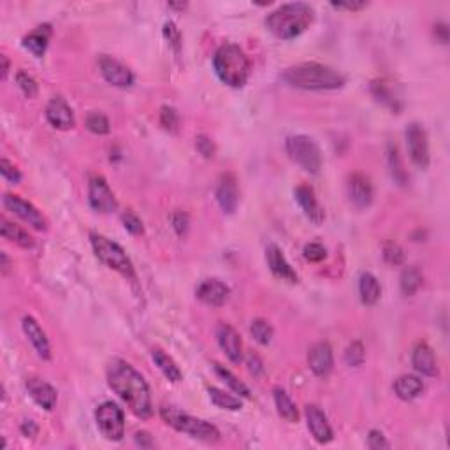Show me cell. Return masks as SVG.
Masks as SVG:
<instances>
[{"instance_id": "6da1fadb", "label": "cell", "mask_w": 450, "mask_h": 450, "mask_svg": "<svg viewBox=\"0 0 450 450\" xmlns=\"http://www.w3.org/2000/svg\"><path fill=\"white\" fill-rule=\"evenodd\" d=\"M108 385L130 408L136 417L146 420L153 415L150 385L145 376L123 359H113L106 369Z\"/></svg>"}, {"instance_id": "7a4b0ae2", "label": "cell", "mask_w": 450, "mask_h": 450, "mask_svg": "<svg viewBox=\"0 0 450 450\" xmlns=\"http://www.w3.org/2000/svg\"><path fill=\"white\" fill-rule=\"evenodd\" d=\"M289 86L301 90H338L347 83L345 76L333 67L317 62H305L289 67L282 74Z\"/></svg>"}, {"instance_id": "3957f363", "label": "cell", "mask_w": 450, "mask_h": 450, "mask_svg": "<svg viewBox=\"0 0 450 450\" xmlns=\"http://www.w3.org/2000/svg\"><path fill=\"white\" fill-rule=\"evenodd\" d=\"M315 11L306 2H290V4L280 6L269 12L266 18L267 30L278 39H296L303 32L314 23Z\"/></svg>"}, {"instance_id": "277c9868", "label": "cell", "mask_w": 450, "mask_h": 450, "mask_svg": "<svg viewBox=\"0 0 450 450\" xmlns=\"http://www.w3.org/2000/svg\"><path fill=\"white\" fill-rule=\"evenodd\" d=\"M213 69L223 85L231 88H243L250 78V60L247 53L236 44H223L213 57Z\"/></svg>"}, {"instance_id": "5b68a950", "label": "cell", "mask_w": 450, "mask_h": 450, "mask_svg": "<svg viewBox=\"0 0 450 450\" xmlns=\"http://www.w3.org/2000/svg\"><path fill=\"white\" fill-rule=\"evenodd\" d=\"M161 417L172 429L185 433V435L192 436L196 440H201V442L215 443L220 440V431L213 424L185 413L176 407H162Z\"/></svg>"}, {"instance_id": "8992f818", "label": "cell", "mask_w": 450, "mask_h": 450, "mask_svg": "<svg viewBox=\"0 0 450 450\" xmlns=\"http://www.w3.org/2000/svg\"><path fill=\"white\" fill-rule=\"evenodd\" d=\"M90 243L92 248H94L95 257H97L102 264H106L110 269L123 274L127 278H136L132 260H130L129 255L125 254V250H123L120 245L111 241L106 236L97 234V232H90Z\"/></svg>"}, {"instance_id": "52a82bcc", "label": "cell", "mask_w": 450, "mask_h": 450, "mask_svg": "<svg viewBox=\"0 0 450 450\" xmlns=\"http://www.w3.org/2000/svg\"><path fill=\"white\" fill-rule=\"evenodd\" d=\"M285 150L290 161L296 162L303 171L309 174H317L320 171L322 153L314 137L305 136V134L289 136L285 141Z\"/></svg>"}, {"instance_id": "ba28073f", "label": "cell", "mask_w": 450, "mask_h": 450, "mask_svg": "<svg viewBox=\"0 0 450 450\" xmlns=\"http://www.w3.org/2000/svg\"><path fill=\"white\" fill-rule=\"evenodd\" d=\"M95 422L101 435L110 442H122L125 436V415L113 401L99 405L95 410Z\"/></svg>"}, {"instance_id": "9c48e42d", "label": "cell", "mask_w": 450, "mask_h": 450, "mask_svg": "<svg viewBox=\"0 0 450 450\" xmlns=\"http://www.w3.org/2000/svg\"><path fill=\"white\" fill-rule=\"evenodd\" d=\"M2 203H4V207L9 213H12L14 216L23 220L32 229H36V231L41 232L48 231V220L44 218L43 213H41L34 204L28 203V201L21 199L20 196H14V194H6Z\"/></svg>"}, {"instance_id": "30bf717a", "label": "cell", "mask_w": 450, "mask_h": 450, "mask_svg": "<svg viewBox=\"0 0 450 450\" xmlns=\"http://www.w3.org/2000/svg\"><path fill=\"white\" fill-rule=\"evenodd\" d=\"M407 146L410 158L417 167H429V143H427V134L420 123H410L407 127Z\"/></svg>"}, {"instance_id": "8fae6325", "label": "cell", "mask_w": 450, "mask_h": 450, "mask_svg": "<svg viewBox=\"0 0 450 450\" xmlns=\"http://www.w3.org/2000/svg\"><path fill=\"white\" fill-rule=\"evenodd\" d=\"M88 203H90L92 209L104 213V215L116 212L118 207V201L113 190L102 176H94L88 183Z\"/></svg>"}, {"instance_id": "7c38bea8", "label": "cell", "mask_w": 450, "mask_h": 450, "mask_svg": "<svg viewBox=\"0 0 450 450\" xmlns=\"http://www.w3.org/2000/svg\"><path fill=\"white\" fill-rule=\"evenodd\" d=\"M99 67H101L102 78L106 79L110 85L116 86V88H129L134 85L132 71L122 62H118L111 57H101Z\"/></svg>"}, {"instance_id": "4fadbf2b", "label": "cell", "mask_w": 450, "mask_h": 450, "mask_svg": "<svg viewBox=\"0 0 450 450\" xmlns=\"http://www.w3.org/2000/svg\"><path fill=\"white\" fill-rule=\"evenodd\" d=\"M216 340H218L220 349L227 356V359L234 365H239L243 359V345H241V338H239L238 331L229 324H218L216 327Z\"/></svg>"}, {"instance_id": "5bb4252c", "label": "cell", "mask_w": 450, "mask_h": 450, "mask_svg": "<svg viewBox=\"0 0 450 450\" xmlns=\"http://www.w3.org/2000/svg\"><path fill=\"white\" fill-rule=\"evenodd\" d=\"M306 422H308V429L311 433V436L315 438V442L318 443H329L333 442L334 433L333 427L329 424L327 417L322 411L320 407L317 405H308L306 407Z\"/></svg>"}, {"instance_id": "9a60e30c", "label": "cell", "mask_w": 450, "mask_h": 450, "mask_svg": "<svg viewBox=\"0 0 450 450\" xmlns=\"http://www.w3.org/2000/svg\"><path fill=\"white\" fill-rule=\"evenodd\" d=\"M308 366L309 369L314 371L315 376H320V378H325L329 373L333 371L334 366V357H333V349L327 341H318L315 343L308 352Z\"/></svg>"}, {"instance_id": "2e32d148", "label": "cell", "mask_w": 450, "mask_h": 450, "mask_svg": "<svg viewBox=\"0 0 450 450\" xmlns=\"http://www.w3.org/2000/svg\"><path fill=\"white\" fill-rule=\"evenodd\" d=\"M196 296L204 305L218 308V306H223L229 301L231 290H229V287L225 285V283L220 282V280L207 278L199 283V287H197L196 290Z\"/></svg>"}, {"instance_id": "e0dca14e", "label": "cell", "mask_w": 450, "mask_h": 450, "mask_svg": "<svg viewBox=\"0 0 450 450\" xmlns=\"http://www.w3.org/2000/svg\"><path fill=\"white\" fill-rule=\"evenodd\" d=\"M46 120L51 127H55L59 130H71L76 125L74 113L62 97H53L48 102Z\"/></svg>"}, {"instance_id": "ac0fdd59", "label": "cell", "mask_w": 450, "mask_h": 450, "mask_svg": "<svg viewBox=\"0 0 450 450\" xmlns=\"http://www.w3.org/2000/svg\"><path fill=\"white\" fill-rule=\"evenodd\" d=\"M216 203H218L220 209L227 215H232L236 212L239 203V190H238V181H236L234 174L227 172L220 178L218 185H216Z\"/></svg>"}, {"instance_id": "d6986e66", "label": "cell", "mask_w": 450, "mask_h": 450, "mask_svg": "<svg viewBox=\"0 0 450 450\" xmlns=\"http://www.w3.org/2000/svg\"><path fill=\"white\" fill-rule=\"evenodd\" d=\"M294 196H296V201L301 206V209L305 212V215L308 216L309 222H314L315 225H320L325 220V212L324 207L320 206V203L315 197L314 188L309 185H299L296 190H294Z\"/></svg>"}, {"instance_id": "ffe728a7", "label": "cell", "mask_w": 450, "mask_h": 450, "mask_svg": "<svg viewBox=\"0 0 450 450\" xmlns=\"http://www.w3.org/2000/svg\"><path fill=\"white\" fill-rule=\"evenodd\" d=\"M21 327H23L25 336L28 338L32 347L36 349L37 356L44 360H50L51 359L50 340H48L46 333H44V329L39 325V322H37L34 317H30V315H25L23 320H21Z\"/></svg>"}, {"instance_id": "44dd1931", "label": "cell", "mask_w": 450, "mask_h": 450, "mask_svg": "<svg viewBox=\"0 0 450 450\" xmlns=\"http://www.w3.org/2000/svg\"><path fill=\"white\" fill-rule=\"evenodd\" d=\"M347 194H349V199L352 201L354 206L357 207H368L373 203V196H375L369 178L360 174V172H356L349 178Z\"/></svg>"}, {"instance_id": "7402d4cb", "label": "cell", "mask_w": 450, "mask_h": 450, "mask_svg": "<svg viewBox=\"0 0 450 450\" xmlns=\"http://www.w3.org/2000/svg\"><path fill=\"white\" fill-rule=\"evenodd\" d=\"M266 260L271 273H273L276 278L289 283H298V274H296V271L292 269V266H290L289 260L285 258L283 252L280 250L276 245H269V247L266 248Z\"/></svg>"}, {"instance_id": "603a6c76", "label": "cell", "mask_w": 450, "mask_h": 450, "mask_svg": "<svg viewBox=\"0 0 450 450\" xmlns=\"http://www.w3.org/2000/svg\"><path fill=\"white\" fill-rule=\"evenodd\" d=\"M25 385H27V391L28 394H30L32 400L36 401L41 408H44L46 411H51L53 408H55L57 391L53 385L44 382V380L37 378V376H30V378H27Z\"/></svg>"}, {"instance_id": "cb8c5ba5", "label": "cell", "mask_w": 450, "mask_h": 450, "mask_svg": "<svg viewBox=\"0 0 450 450\" xmlns=\"http://www.w3.org/2000/svg\"><path fill=\"white\" fill-rule=\"evenodd\" d=\"M411 365H413L415 371H419L420 375H438V362H436L435 352L427 343H419L415 347L411 352Z\"/></svg>"}, {"instance_id": "d4e9b609", "label": "cell", "mask_w": 450, "mask_h": 450, "mask_svg": "<svg viewBox=\"0 0 450 450\" xmlns=\"http://www.w3.org/2000/svg\"><path fill=\"white\" fill-rule=\"evenodd\" d=\"M424 391L422 380L415 375H401L400 378L394 382V392L396 396L403 401H411L415 398H419Z\"/></svg>"}, {"instance_id": "484cf974", "label": "cell", "mask_w": 450, "mask_h": 450, "mask_svg": "<svg viewBox=\"0 0 450 450\" xmlns=\"http://www.w3.org/2000/svg\"><path fill=\"white\" fill-rule=\"evenodd\" d=\"M51 37V27L50 25H41L36 30L30 32L27 37H23V46L30 51L32 55L41 59L46 53L48 43Z\"/></svg>"}, {"instance_id": "4316f807", "label": "cell", "mask_w": 450, "mask_h": 450, "mask_svg": "<svg viewBox=\"0 0 450 450\" xmlns=\"http://www.w3.org/2000/svg\"><path fill=\"white\" fill-rule=\"evenodd\" d=\"M0 223H2V225H0L2 238L8 239V241H11V243L18 245V247H21V248H32L34 245H36L34 238H32L27 231H23L20 225H16V223L9 222L8 218H2L0 220Z\"/></svg>"}, {"instance_id": "83f0119b", "label": "cell", "mask_w": 450, "mask_h": 450, "mask_svg": "<svg viewBox=\"0 0 450 450\" xmlns=\"http://www.w3.org/2000/svg\"><path fill=\"white\" fill-rule=\"evenodd\" d=\"M152 359H153V362L158 366V369L162 371V375H164L169 382H174V384H176V382H181V378H183V373H181V369L178 368L176 362L172 360V357H169L164 350L153 349Z\"/></svg>"}, {"instance_id": "f1b7e54d", "label": "cell", "mask_w": 450, "mask_h": 450, "mask_svg": "<svg viewBox=\"0 0 450 450\" xmlns=\"http://www.w3.org/2000/svg\"><path fill=\"white\" fill-rule=\"evenodd\" d=\"M273 398L274 405H276V410H278V415L282 419H285L287 422L294 424L299 420V411L298 407L294 405V401L290 400V396L283 391L282 387H274L273 389Z\"/></svg>"}, {"instance_id": "f546056e", "label": "cell", "mask_w": 450, "mask_h": 450, "mask_svg": "<svg viewBox=\"0 0 450 450\" xmlns=\"http://www.w3.org/2000/svg\"><path fill=\"white\" fill-rule=\"evenodd\" d=\"M359 296H360V301L365 303L366 306H373L378 303L380 296H382V287H380L378 280H376L371 273L360 274Z\"/></svg>"}, {"instance_id": "4dcf8cb0", "label": "cell", "mask_w": 450, "mask_h": 450, "mask_svg": "<svg viewBox=\"0 0 450 450\" xmlns=\"http://www.w3.org/2000/svg\"><path fill=\"white\" fill-rule=\"evenodd\" d=\"M400 287L403 296L411 298L415 294L419 292V289L422 287V274L417 267H405L403 273L400 276Z\"/></svg>"}, {"instance_id": "1f68e13d", "label": "cell", "mask_w": 450, "mask_h": 450, "mask_svg": "<svg viewBox=\"0 0 450 450\" xmlns=\"http://www.w3.org/2000/svg\"><path fill=\"white\" fill-rule=\"evenodd\" d=\"M207 394H209V400L220 410H229V411H238L243 408V403L239 401V398H234L232 394H227L223 392L222 389L209 387L207 389Z\"/></svg>"}, {"instance_id": "d6a6232c", "label": "cell", "mask_w": 450, "mask_h": 450, "mask_svg": "<svg viewBox=\"0 0 450 450\" xmlns=\"http://www.w3.org/2000/svg\"><path fill=\"white\" fill-rule=\"evenodd\" d=\"M387 161H389V169H391L392 180H394L398 185H401V187H403V185H407L408 174H407V171H405L403 161H401L400 152H398L396 145H389Z\"/></svg>"}, {"instance_id": "836d02e7", "label": "cell", "mask_w": 450, "mask_h": 450, "mask_svg": "<svg viewBox=\"0 0 450 450\" xmlns=\"http://www.w3.org/2000/svg\"><path fill=\"white\" fill-rule=\"evenodd\" d=\"M213 366H215L216 375H218L220 378L225 382V385H227L232 392H236V394H239V396H243V398H250V389H248L247 385H245L243 382H241V380H239L238 376L231 371V369H227L225 366L218 365V362H215Z\"/></svg>"}, {"instance_id": "e575fe53", "label": "cell", "mask_w": 450, "mask_h": 450, "mask_svg": "<svg viewBox=\"0 0 450 450\" xmlns=\"http://www.w3.org/2000/svg\"><path fill=\"white\" fill-rule=\"evenodd\" d=\"M250 333L258 345H269L271 340H273L274 331L267 320H264V318H255V320H252Z\"/></svg>"}, {"instance_id": "d590c367", "label": "cell", "mask_w": 450, "mask_h": 450, "mask_svg": "<svg viewBox=\"0 0 450 450\" xmlns=\"http://www.w3.org/2000/svg\"><path fill=\"white\" fill-rule=\"evenodd\" d=\"M343 359L350 368H359V366L365 365V359H366L365 345L360 343V341H354V343H350L349 347H347V350H345Z\"/></svg>"}, {"instance_id": "8d00e7d4", "label": "cell", "mask_w": 450, "mask_h": 450, "mask_svg": "<svg viewBox=\"0 0 450 450\" xmlns=\"http://www.w3.org/2000/svg\"><path fill=\"white\" fill-rule=\"evenodd\" d=\"M86 129L90 130V132L97 134V136H106L111 130L110 120H108L106 114L92 111V113L86 116Z\"/></svg>"}, {"instance_id": "74e56055", "label": "cell", "mask_w": 450, "mask_h": 450, "mask_svg": "<svg viewBox=\"0 0 450 450\" xmlns=\"http://www.w3.org/2000/svg\"><path fill=\"white\" fill-rule=\"evenodd\" d=\"M371 92L380 102H384L385 106L391 108L392 111H400V104H398V99L392 95V92L389 90V86L385 85L384 81H375V83H373Z\"/></svg>"}, {"instance_id": "f35d334b", "label": "cell", "mask_w": 450, "mask_h": 450, "mask_svg": "<svg viewBox=\"0 0 450 450\" xmlns=\"http://www.w3.org/2000/svg\"><path fill=\"white\" fill-rule=\"evenodd\" d=\"M16 85L20 86V90L23 92L25 97L28 99H34L37 95V92H39V86H37L36 79L25 71H18V74H16Z\"/></svg>"}, {"instance_id": "ab89813d", "label": "cell", "mask_w": 450, "mask_h": 450, "mask_svg": "<svg viewBox=\"0 0 450 450\" xmlns=\"http://www.w3.org/2000/svg\"><path fill=\"white\" fill-rule=\"evenodd\" d=\"M382 255H384L385 263L391 264V266H400V264H403L405 260L403 248H401L398 243H394V241H387V243L384 245V248H382Z\"/></svg>"}, {"instance_id": "60d3db41", "label": "cell", "mask_w": 450, "mask_h": 450, "mask_svg": "<svg viewBox=\"0 0 450 450\" xmlns=\"http://www.w3.org/2000/svg\"><path fill=\"white\" fill-rule=\"evenodd\" d=\"M161 123L164 129L171 130V132H174V130L178 129V125H180V116H178L176 110L171 106H162L161 110Z\"/></svg>"}, {"instance_id": "b9f144b4", "label": "cell", "mask_w": 450, "mask_h": 450, "mask_svg": "<svg viewBox=\"0 0 450 450\" xmlns=\"http://www.w3.org/2000/svg\"><path fill=\"white\" fill-rule=\"evenodd\" d=\"M122 222H123V227H125L127 232H130L132 236H139L143 234V222L141 218L136 215L134 212H125L122 215Z\"/></svg>"}, {"instance_id": "7bdbcfd3", "label": "cell", "mask_w": 450, "mask_h": 450, "mask_svg": "<svg viewBox=\"0 0 450 450\" xmlns=\"http://www.w3.org/2000/svg\"><path fill=\"white\" fill-rule=\"evenodd\" d=\"M0 172H2V176H4L9 183L18 185L21 181L20 169L16 167L14 164H11L8 158H2V161H0Z\"/></svg>"}, {"instance_id": "ee69618b", "label": "cell", "mask_w": 450, "mask_h": 450, "mask_svg": "<svg viewBox=\"0 0 450 450\" xmlns=\"http://www.w3.org/2000/svg\"><path fill=\"white\" fill-rule=\"evenodd\" d=\"M303 254H305V258L306 260H309V263H322V260L325 258V255H327V252H325L324 245L308 243L305 247V250H303Z\"/></svg>"}, {"instance_id": "f6af8a7d", "label": "cell", "mask_w": 450, "mask_h": 450, "mask_svg": "<svg viewBox=\"0 0 450 450\" xmlns=\"http://www.w3.org/2000/svg\"><path fill=\"white\" fill-rule=\"evenodd\" d=\"M164 36H165V39L169 41V44L172 46V50L178 53L181 48V34H180V30H178L176 25L172 23V21H165Z\"/></svg>"}, {"instance_id": "bcb514c9", "label": "cell", "mask_w": 450, "mask_h": 450, "mask_svg": "<svg viewBox=\"0 0 450 450\" xmlns=\"http://www.w3.org/2000/svg\"><path fill=\"white\" fill-rule=\"evenodd\" d=\"M196 148L204 158H213V157H215L216 148H215V145H213L212 139H209L207 136H197Z\"/></svg>"}, {"instance_id": "7dc6e473", "label": "cell", "mask_w": 450, "mask_h": 450, "mask_svg": "<svg viewBox=\"0 0 450 450\" xmlns=\"http://www.w3.org/2000/svg\"><path fill=\"white\" fill-rule=\"evenodd\" d=\"M171 223H172V229L176 231V234L180 236V238H183V236L187 234V231H188V216H187V213L174 212L171 215Z\"/></svg>"}, {"instance_id": "c3c4849f", "label": "cell", "mask_w": 450, "mask_h": 450, "mask_svg": "<svg viewBox=\"0 0 450 450\" xmlns=\"http://www.w3.org/2000/svg\"><path fill=\"white\" fill-rule=\"evenodd\" d=\"M368 447H369V449H373V450L389 449V447H391V443L387 442V438H385L382 431L371 429L368 433Z\"/></svg>"}, {"instance_id": "681fc988", "label": "cell", "mask_w": 450, "mask_h": 450, "mask_svg": "<svg viewBox=\"0 0 450 450\" xmlns=\"http://www.w3.org/2000/svg\"><path fill=\"white\" fill-rule=\"evenodd\" d=\"M247 366H248V371H250L254 376H260L264 373L263 360H260V357H258L257 354H250V356L247 357Z\"/></svg>"}, {"instance_id": "f907efd6", "label": "cell", "mask_w": 450, "mask_h": 450, "mask_svg": "<svg viewBox=\"0 0 450 450\" xmlns=\"http://www.w3.org/2000/svg\"><path fill=\"white\" fill-rule=\"evenodd\" d=\"M20 431H21V435L27 436V438H34V436L39 433V427H37V424L34 422V420H25V422L21 424Z\"/></svg>"}, {"instance_id": "816d5d0a", "label": "cell", "mask_w": 450, "mask_h": 450, "mask_svg": "<svg viewBox=\"0 0 450 450\" xmlns=\"http://www.w3.org/2000/svg\"><path fill=\"white\" fill-rule=\"evenodd\" d=\"M333 8L336 9H347V11H359V9L366 8V2H333Z\"/></svg>"}, {"instance_id": "f5cc1de1", "label": "cell", "mask_w": 450, "mask_h": 450, "mask_svg": "<svg viewBox=\"0 0 450 450\" xmlns=\"http://www.w3.org/2000/svg\"><path fill=\"white\" fill-rule=\"evenodd\" d=\"M136 443L139 447H143V449H152L153 447L152 435L146 433V431H139V433H136Z\"/></svg>"}, {"instance_id": "db71d44e", "label": "cell", "mask_w": 450, "mask_h": 450, "mask_svg": "<svg viewBox=\"0 0 450 450\" xmlns=\"http://www.w3.org/2000/svg\"><path fill=\"white\" fill-rule=\"evenodd\" d=\"M435 37L440 41L442 44L449 43V28H447L445 23H438L435 25Z\"/></svg>"}, {"instance_id": "11a10c76", "label": "cell", "mask_w": 450, "mask_h": 450, "mask_svg": "<svg viewBox=\"0 0 450 450\" xmlns=\"http://www.w3.org/2000/svg\"><path fill=\"white\" fill-rule=\"evenodd\" d=\"M0 62H2V79L8 78L9 74V60L6 55H0Z\"/></svg>"}, {"instance_id": "9f6ffc18", "label": "cell", "mask_w": 450, "mask_h": 450, "mask_svg": "<svg viewBox=\"0 0 450 450\" xmlns=\"http://www.w3.org/2000/svg\"><path fill=\"white\" fill-rule=\"evenodd\" d=\"M0 258H2V273L8 274L9 269H11V264H9L8 254H6V252H2V254H0Z\"/></svg>"}, {"instance_id": "6f0895ef", "label": "cell", "mask_w": 450, "mask_h": 450, "mask_svg": "<svg viewBox=\"0 0 450 450\" xmlns=\"http://www.w3.org/2000/svg\"><path fill=\"white\" fill-rule=\"evenodd\" d=\"M169 8H172V9H185V4H169Z\"/></svg>"}]
</instances>
